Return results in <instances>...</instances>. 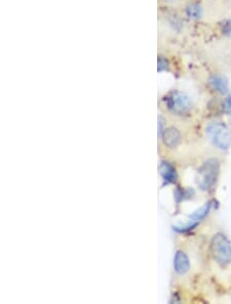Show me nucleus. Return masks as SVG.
<instances>
[{"instance_id":"obj_1","label":"nucleus","mask_w":231,"mask_h":304,"mask_svg":"<svg viewBox=\"0 0 231 304\" xmlns=\"http://www.w3.org/2000/svg\"><path fill=\"white\" fill-rule=\"evenodd\" d=\"M211 251L217 263L226 266L231 263V244L223 234L214 236L211 243Z\"/></svg>"},{"instance_id":"obj_2","label":"nucleus","mask_w":231,"mask_h":304,"mask_svg":"<svg viewBox=\"0 0 231 304\" xmlns=\"http://www.w3.org/2000/svg\"><path fill=\"white\" fill-rule=\"evenodd\" d=\"M166 108L173 114L183 116L188 114L192 109V102L190 97L179 91H174L165 97Z\"/></svg>"},{"instance_id":"obj_3","label":"nucleus","mask_w":231,"mask_h":304,"mask_svg":"<svg viewBox=\"0 0 231 304\" xmlns=\"http://www.w3.org/2000/svg\"><path fill=\"white\" fill-rule=\"evenodd\" d=\"M207 136L221 150H227L231 146V132L224 123L220 121L211 122L206 129Z\"/></svg>"},{"instance_id":"obj_4","label":"nucleus","mask_w":231,"mask_h":304,"mask_svg":"<svg viewBox=\"0 0 231 304\" xmlns=\"http://www.w3.org/2000/svg\"><path fill=\"white\" fill-rule=\"evenodd\" d=\"M219 170V165L216 160H209L204 163L198 172V184L201 190H208L214 184Z\"/></svg>"},{"instance_id":"obj_5","label":"nucleus","mask_w":231,"mask_h":304,"mask_svg":"<svg viewBox=\"0 0 231 304\" xmlns=\"http://www.w3.org/2000/svg\"><path fill=\"white\" fill-rule=\"evenodd\" d=\"M181 132L175 127H168L163 132V140L165 147L170 149H175L180 145L181 142Z\"/></svg>"},{"instance_id":"obj_6","label":"nucleus","mask_w":231,"mask_h":304,"mask_svg":"<svg viewBox=\"0 0 231 304\" xmlns=\"http://www.w3.org/2000/svg\"><path fill=\"white\" fill-rule=\"evenodd\" d=\"M174 268L177 274H185L190 270V261L188 256L182 251H178L175 260H174Z\"/></svg>"},{"instance_id":"obj_7","label":"nucleus","mask_w":231,"mask_h":304,"mask_svg":"<svg viewBox=\"0 0 231 304\" xmlns=\"http://www.w3.org/2000/svg\"><path fill=\"white\" fill-rule=\"evenodd\" d=\"M209 83L211 87L220 94H225L228 92L227 80L219 74H214L209 78Z\"/></svg>"},{"instance_id":"obj_8","label":"nucleus","mask_w":231,"mask_h":304,"mask_svg":"<svg viewBox=\"0 0 231 304\" xmlns=\"http://www.w3.org/2000/svg\"><path fill=\"white\" fill-rule=\"evenodd\" d=\"M184 8H185L186 17H187L188 20H191V21L199 20L203 15V8L198 2L189 1L185 4Z\"/></svg>"},{"instance_id":"obj_9","label":"nucleus","mask_w":231,"mask_h":304,"mask_svg":"<svg viewBox=\"0 0 231 304\" xmlns=\"http://www.w3.org/2000/svg\"><path fill=\"white\" fill-rule=\"evenodd\" d=\"M161 174L165 182H174L176 181V170L171 164L163 163L161 165Z\"/></svg>"},{"instance_id":"obj_10","label":"nucleus","mask_w":231,"mask_h":304,"mask_svg":"<svg viewBox=\"0 0 231 304\" xmlns=\"http://www.w3.org/2000/svg\"><path fill=\"white\" fill-rule=\"evenodd\" d=\"M209 209H210V204H206L202 208H200L199 210H198L197 212H194V213L192 214V215H191V219H193V220H195V221L201 220V219L208 214Z\"/></svg>"},{"instance_id":"obj_11","label":"nucleus","mask_w":231,"mask_h":304,"mask_svg":"<svg viewBox=\"0 0 231 304\" xmlns=\"http://www.w3.org/2000/svg\"><path fill=\"white\" fill-rule=\"evenodd\" d=\"M224 109H225V112L229 116H231V96L226 97V100L224 102Z\"/></svg>"},{"instance_id":"obj_12","label":"nucleus","mask_w":231,"mask_h":304,"mask_svg":"<svg viewBox=\"0 0 231 304\" xmlns=\"http://www.w3.org/2000/svg\"><path fill=\"white\" fill-rule=\"evenodd\" d=\"M162 1H164V2H165L167 5H173V4H176V3H178V2H181L182 0H162Z\"/></svg>"}]
</instances>
